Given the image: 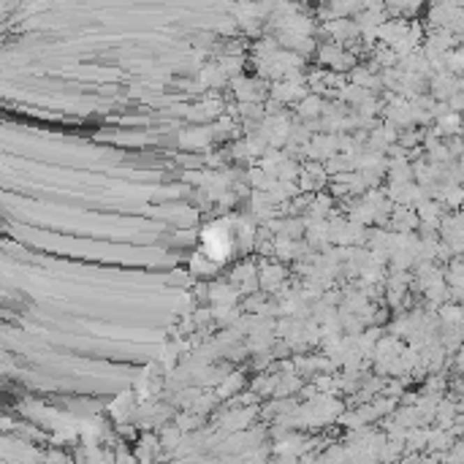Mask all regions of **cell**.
<instances>
[{"instance_id":"1","label":"cell","mask_w":464,"mask_h":464,"mask_svg":"<svg viewBox=\"0 0 464 464\" xmlns=\"http://www.w3.org/2000/svg\"><path fill=\"white\" fill-rule=\"evenodd\" d=\"M462 114L459 112H445L442 117H437V133L440 136H456L462 130Z\"/></svg>"},{"instance_id":"2","label":"cell","mask_w":464,"mask_h":464,"mask_svg":"<svg viewBox=\"0 0 464 464\" xmlns=\"http://www.w3.org/2000/svg\"><path fill=\"white\" fill-rule=\"evenodd\" d=\"M440 320H442L445 326H456V323H462L464 304L462 301H456V304H442V307H440Z\"/></svg>"},{"instance_id":"3","label":"cell","mask_w":464,"mask_h":464,"mask_svg":"<svg viewBox=\"0 0 464 464\" xmlns=\"http://www.w3.org/2000/svg\"><path fill=\"white\" fill-rule=\"evenodd\" d=\"M299 112H301L304 117H317V114L323 112V103H320L317 98H307V96H304V103L299 106Z\"/></svg>"},{"instance_id":"4","label":"cell","mask_w":464,"mask_h":464,"mask_svg":"<svg viewBox=\"0 0 464 464\" xmlns=\"http://www.w3.org/2000/svg\"><path fill=\"white\" fill-rule=\"evenodd\" d=\"M209 136H212V130H193V133H185V144L188 147H207L209 144Z\"/></svg>"},{"instance_id":"5","label":"cell","mask_w":464,"mask_h":464,"mask_svg":"<svg viewBox=\"0 0 464 464\" xmlns=\"http://www.w3.org/2000/svg\"><path fill=\"white\" fill-rule=\"evenodd\" d=\"M177 442H179V426H177V429H174V426H169V429H166V432H163V445H177Z\"/></svg>"},{"instance_id":"6","label":"cell","mask_w":464,"mask_h":464,"mask_svg":"<svg viewBox=\"0 0 464 464\" xmlns=\"http://www.w3.org/2000/svg\"><path fill=\"white\" fill-rule=\"evenodd\" d=\"M242 386V377L239 375H231V380H225V386L220 389V394H231V391H237Z\"/></svg>"}]
</instances>
